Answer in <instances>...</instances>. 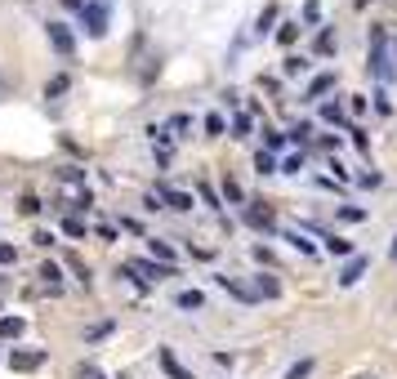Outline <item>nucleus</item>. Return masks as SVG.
<instances>
[{
  "instance_id": "1",
  "label": "nucleus",
  "mask_w": 397,
  "mask_h": 379,
  "mask_svg": "<svg viewBox=\"0 0 397 379\" xmlns=\"http://www.w3.org/2000/svg\"><path fill=\"white\" fill-rule=\"evenodd\" d=\"M370 71H375V81H393V58H389V32L384 27H370Z\"/></svg>"
},
{
  "instance_id": "2",
  "label": "nucleus",
  "mask_w": 397,
  "mask_h": 379,
  "mask_svg": "<svg viewBox=\"0 0 397 379\" xmlns=\"http://www.w3.org/2000/svg\"><path fill=\"white\" fill-rule=\"evenodd\" d=\"M9 366L14 371H36V366H45V348H14L9 352Z\"/></svg>"
},
{
  "instance_id": "3",
  "label": "nucleus",
  "mask_w": 397,
  "mask_h": 379,
  "mask_svg": "<svg viewBox=\"0 0 397 379\" xmlns=\"http://www.w3.org/2000/svg\"><path fill=\"white\" fill-rule=\"evenodd\" d=\"M81 14H85V27H90V36H103V32H107V5H99V0H94V5H85V9H81Z\"/></svg>"
},
{
  "instance_id": "4",
  "label": "nucleus",
  "mask_w": 397,
  "mask_h": 379,
  "mask_svg": "<svg viewBox=\"0 0 397 379\" xmlns=\"http://www.w3.org/2000/svg\"><path fill=\"white\" fill-rule=\"evenodd\" d=\"M366 268H370V259H366V254H353V259H348V268L340 273V286H357V281L366 277Z\"/></svg>"
},
{
  "instance_id": "5",
  "label": "nucleus",
  "mask_w": 397,
  "mask_h": 379,
  "mask_svg": "<svg viewBox=\"0 0 397 379\" xmlns=\"http://www.w3.org/2000/svg\"><path fill=\"white\" fill-rule=\"evenodd\" d=\"M156 357H161V371H165V375H170V379H197V375H192V371H188V366H183V361H179V357H174V352H170V348H161V352H156Z\"/></svg>"
},
{
  "instance_id": "6",
  "label": "nucleus",
  "mask_w": 397,
  "mask_h": 379,
  "mask_svg": "<svg viewBox=\"0 0 397 379\" xmlns=\"http://www.w3.org/2000/svg\"><path fill=\"white\" fill-rule=\"evenodd\" d=\"M50 41H54L58 54H76V36H71L63 22H50Z\"/></svg>"
},
{
  "instance_id": "7",
  "label": "nucleus",
  "mask_w": 397,
  "mask_h": 379,
  "mask_svg": "<svg viewBox=\"0 0 397 379\" xmlns=\"http://www.w3.org/2000/svg\"><path fill=\"white\" fill-rule=\"evenodd\" d=\"M156 197H161L165 205H170V210H192V192H179V188H156Z\"/></svg>"
},
{
  "instance_id": "8",
  "label": "nucleus",
  "mask_w": 397,
  "mask_h": 379,
  "mask_svg": "<svg viewBox=\"0 0 397 379\" xmlns=\"http://www.w3.org/2000/svg\"><path fill=\"white\" fill-rule=\"evenodd\" d=\"M246 223H250V228H263V232H268V228H272V210H268L263 201L246 205Z\"/></svg>"
},
{
  "instance_id": "9",
  "label": "nucleus",
  "mask_w": 397,
  "mask_h": 379,
  "mask_svg": "<svg viewBox=\"0 0 397 379\" xmlns=\"http://www.w3.org/2000/svg\"><path fill=\"white\" fill-rule=\"evenodd\" d=\"M277 295H281V281L268 277V273H259L255 277V299H277Z\"/></svg>"
},
{
  "instance_id": "10",
  "label": "nucleus",
  "mask_w": 397,
  "mask_h": 379,
  "mask_svg": "<svg viewBox=\"0 0 397 379\" xmlns=\"http://www.w3.org/2000/svg\"><path fill=\"white\" fill-rule=\"evenodd\" d=\"M214 281H219V286H223L232 299H242V303H255V290H250V286H242V281H232V277H214Z\"/></svg>"
},
{
  "instance_id": "11",
  "label": "nucleus",
  "mask_w": 397,
  "mask_h": 379,
  "mask_svg": "<svg viewBox=\"0 0 397 379\" xmlns=\"http://www.w3.org/2000/svg\"><path fill=\"white\" fill-rule=\"evenodd\" d=\"M148 250H152V259H156V263H165V268H174V246H170V241H161V237H152V241H148Z\"/></svg>"
},
{
  "instance_id": "12",
  "label": "nucleus",
  "mask_w": 397,
  "mask_h": 379,
  "mask_svg": "<svg viewBox=\"0 0 397 379\" xmlns=\"http://www.w3.org/2000/svg\"><path fill=\"white\" fill-rule=\"evenodd\" d=\"M22 330H27V322H22V317H5V322H0V339H18Z\"/></svg>"
},
{
  "instance_id": "13",
  "label": "nucleus",
  "mask_w": 397,
  "mask_h": 379,
  "mask_svg": "<svg viewBox=\"0 0 397 379\" xmlns=\"http://www.w3.org/2000/svg\"><path fill=\"white\" fill-rule=\"evenodd\" d=\"M335 219H340V223H362L366 210H362V205H340V210H335Z\"/></svg>"
},
{
  "instance_id": "14",
  "label": "nucleus",
  "mask_w": 397,
  "mask_h": 379,
  "mask_svg": "<svg viewBox=\"0 0 397 379\" xmlns=\"http://www.w3.org/2000/svg\"><path fill=\"white\" fill-rule=\"evenodd\" d=\"M312 366H317L312 357H299V361H295V366H291V371H286L281 379H308V375H312Z\"/></svg>"
},
{
  "instance_id": "15",
  "label": "nucleus",
  "mask_w": 397,
  "mask_h": 379,
  "mask_svg": "<svg viewBox=\"0 0 397 379\" xmlns=\"http://www.w3.org/2000/svg\"><path fill=\"white\" fill-rule=\"evenodd\" d=\"M321 120H330V125H344V130H348V120H344V107H340V103H321Z\"/></svg>"
},
{
  "instance_id": "16",
  "label": "nucleus",
  "mask_w": 397,
  "mask_h": 379,
  "mask_svg": "<svg viewBox=\"0 0 397 379\" xmlns=\"http://www.w3.org/2000/svg\"><path fill=\"white\" fill-rule=\"evenodd\" d=\"M321 241H326L330 254H353V241H344V237H330V232H321Z\"/></svg>"
},
{
  "instance_id": "17",
  "label": "nucleus",
  "mask_w": 397,
  "mask_h": 379,
  "mask_svg": "<svg viewBox=\"0 0 397 379\" xmlns=\"http://www.w3.org/2000/svg\"><path fill=\"white\" fill-rule=\"evenodd\" d=\"M326 90H335V76H330V71H326V76H317V81L308 85V99H321Z\"/></svg>"
},
{
  "instance_id": "18",
  "label": "nucleus",
  "mask_w": 397,
  "mask_h": 379,
  "mask_svg": "<svg viewBox=\"0 0 397 379\" xmlns=\"http://www.w3.org/2000/svg\"><path fill=\"white\" fill-rule=\"evenodd\" d=\"M71 379H107V375H103V371H99L94 361H81L76 371H71Z\"/></svg>"
},
{
  "instance_id": "19",
  "label": "nucleus",
  "mask_w": 397,
  "mask_h": 379,
  "mask_svg": "<svg viewBox=\"0 0 397 379\" xmlns=\"http://www.w3.org/2000/svg\"><path fill=\"white\" fill-rule=\"evenodd\" d=\"M63 232H67L71 241H81V237H85V223H81L76 214H67V219H63Z\"/></svg>"
},
{
  "instance_id": "20",
  "label": "nucleus",
  "mask_w": 397,
  "mask_h": 379,
  "mask_svg": "<svg viewBox=\"0 0 397 379\" xmlns=\"http://www.w3.org/2000/svg\"><path fill=\"white\" fill-rule=\"evenodd\" d=\"M201 303H206L201 290H183V295H179V308H201Z\"/></svg>"
},
{
  "instance_id": "21",
  "label": "nucleus",
  "mask_w": 397,
  "mask_h": 379,
  "mask_svg": "<svg viewBox=\"0 0 397 379\" xmlns=\"http://www.w3.org/2000/svg\"><path fill=\"white\" fill-rule=\"evenodd\" d=\"M286 241H291V246H295L299 254H317V246H312V241H304L299 232H286Z\"/></svg>"
},
{
  "instance_id": "22",
  "label": "nucleus",
  "mask_w": 397,
  "mask_h": 379,
  "mask_svg": "<svg viewBox=\"0 0 397 379\" xmlns=\"http://www.w3.org/2000/svg\"><path fill=\"white\" fill-rule=\"evenodd\" d=\"M255 170H259V174H277V161H272V152H259V156H255Z\"/></svg>"
},
{
  "instance_id": "23",
  "label": "nucleus",
  "mask_w": 397,
  "mask_h": 379,
  "mask_svg": "<svg viewBox=\"0 0 397 379\" xmlns=\"http://www.w3.org/2000/svg\"><path fill=\"white\" fill-rule=\"evenodd\" d=\"M223 197L232 201V205H242L246 197H242V188H237V179H223Z\"/></svg>"
},
{
  "instance_id": "24",
  "label": "nucleus",
  "mask_w": 397,
  "mask_h": 379,
  "mask_svg": "<svg viewBox=\"0 0 397 379\" xmlns=\"http://www.w3.org/2000/svg\"><path fill=\"white\" fill-rule=\"evenodd\" d=\"M107 335H112V322H99V326H90V330H85L90 344H94V339H107Z\"/></svg>"
},
{
  "instance_id": "25",
  "label": "nucleus",
  "mask_w": 397,
  "mask_h": 379,
  "mask_svg": "<svg viewBox=\"0 0 397 379\" xmlns=\"http://www.w3.org/2000/svg\"><path fill=\"white\" fill-rule=\"evenodd\" d=\"M272 18H277V5H268V9H263V14H259V36H268V27H272Z\"/></svg>"
},
{
  "instance_id": "26",
  "label": "nucleus",
  "mask_w": 397,
  "mask_h": 379,
  "mask_svg": "<svg viewBox=\"0 0 397 379\" xmlns=\"http://www.w3.org/2000/svg\"><path fill=\"white\" fill-rule=\"evenodd\" d=\"M263 148H268V152H277V148H286V134H277V130H268V134H263Z\"/></svg>"
},
{
  "instance_id": "27",
  "label": "nucleus",
  "mask_w": 397,
  "mask_h": 379,
  "mask_svg": "<svg viewBox=\"0 0 397 379\" xmlns=\"http://www.w3.org/2000/svg\"><path fill=\"white\" fill-rule=\"evenodd\" d=\"M321 18V0H304V22H317Z\"/></svg>"
},
{
  "instance_id": "28",
  "label": "nucleus",
  "mask_w": 397,
  "mask_h": 379,
  "mask_svg": "<svg viewBox=\"0 0 397 379\" xmlns=\"http://www.w3.org/2000/svg\"><path fill=\"white\" fill-rule=\"evenodd\" d=\"M223 130H228V125H223V116H219V112H210V116H206V134H223Z\"/></svg>"
},
{
  "instance_id": "29",
  "label": "nucleus",
  "mask_w": 397,
  "mask_h": 379,
  "mask_svg": "<svg viewBox=\"0 0 397 379\" xmlns=\"http://www.w3.org/2000/svg\"><path fill=\"white\" fill-rule=\"evenodd\" d=\"M295 36H299V27H295V22H281V32H277V41H281V45H291Z\"/></svg>"
},
{
  "instance_id": "30",
  "label": "nucleus",
  "mask_w": 397,
  "mask_h": 379,
  "mask_svg": "<svg viewBox=\"0 0 397 379\" xmlns=\"http://www.w3.org/2000/svg\"><path fill=\"white\" fill-rule=\"evenodd\" d=\"M281 170H286V174H299V170H304V156H286Z\"/></svg>"
},
{
  "instance_id": "31",
  "label": "nucleus",
  "mask_w": 397,
  "mask_h": 379,
  "mask_svg": "<svg viewBox=\"0 0 397 379\" xmlns=\"http://www.w3.org/2000/svg\"><path fill=\"white\" fill-rule=\"evenodd\" d=\"M330 50H335V36L321 32V36H317V54H330Z\"/></svg>"
},
{
  "instance_id": "32",
  "label": "nucleus",
  "mask_w": 397,
  "mask_h": 379,
  "mask_svg": "<svg viewBox=\"0 0 397 379\" xmlns=\"http://www.w3.org/2000/svg\"><path fill=\"white\" fill-rule=\"evenodd\" d=\"M232 134H237V139H246V134H250V116H237L232 120Z\"/></svg>"
},
{
  "instance_id": "33",
  "label": "nucleus",
  "mask_w": 397,
  "mask_h": 379,
  "mask_svg": "<svg viewBox=\"0 0 397 379\" xmlns=\"http://www.w3.org/2000/svg\"><path fill=\"white\" fill-rule=\"evenodd\" d=\"M308 134H312V125H308V120H299V125L291 130V139H295V143H304V139H308Z\"/></svg>"
},
{
  "instance_id": "34",
  "label": "nucleus",
  "mask_w": 397,
  "mask_h": 379,
  "mask_svg": "<svg viewBox=\"0 0 397 379\" xmlns=\"http://www.w3.org/2000/svg\"><path fill=\"white\" fill-rule=\"evenodd\" d=\"M63 90H67V76H54V81H50V90H45V94H50V99H58Z\"/></svg>"
},
{
  "instance_id": "35",
  "label": "nucleus",
  "mask_w": 397,
  "mask_h": 379,
  "mask_svg": "<svg viewBox=\"0 0 397 379\" xmlns=\"http://www.w3.org/2000/svg\"><path fill=\"white\" fill-rule=\"evenodd\" d=\"M165 130H174V134H183V130H188V116H183V112H179V116H170V125H165Z\"/></svg>"
},
{
  "instance_id": "36",
  "label": "nucleus",
  "mask_w": 397,
  "mask_h": 379,
  "mask_svg": "<svg viewBox=\"0 0 397 379\" xmlns=\"http://www.w3.org/2000/svg\"><path fill=\"white\" fill-rule=\"evenodd\" d=\"M304 71V58H286V76H299Z\"/></svg>"
},
{
  "instance_id": "37",
  "label": "nucleus",
  "mask_w": 397,
  "mask_h": 379,
  "mask_svg": "<svg viewBox=\"0 0 397 379\" xmlns=\"http://www.w3.org/2000/svg\"><path fill=\"white\" fill-rule=\"evenodd\" d=\"M14 259H18V250H14V246H0V263H5V268H9V263H14Z\"/></svg>"
},
{
  "instance_id": "38",
  "label": "nucleus",
  "mask_w": 397,
  "mask_h": 379,
  "mask_svg": "<svg viewBox=\"0 0 397 379\" xmlns=\"http://www.w3.org/2000/svg\"><path fill=\"white\" fill-rule=\"evenodd\" d=\"M18 210H22V214H36V210H41V201H36V197H22Z\"/></svg>"
},
{
  "instance_id": "39",
  "label": "nucleus",
  "mask_w": 397,
  "mask_h": 379,
  "mask_svg": "<svg viewBox=\"0 0 397 379\" xmlns=\"http://www.w3.org/2000/svg\"><path fill=\"white\" fill-rule=\"evenodd\" d=\"M63 5H67V9H85V0H63Z\"/></svg>"
},
{
  "instance_id": "40",
  "label": "nucleus",
  "mask_w": 397,
  "mask_h": 379,
  "mask_svg": "<svg viewBox=\"0 0 397 379\" xmlns=\"http://www.w3.org/2000/svg\"><path fill=\"white\" fill-rule=\"evenodd\" d=\"M389 259H393V263H397V237H393V250H389Z\"/></svg>"
},
{
  "instance_id": "41",
  "label": "nucleus",
  "mask_w": 397,
  "mask_h": 379,
  "mask_svg": "<svg viewBox=\"0 0 397 379\" xmlns=\"http://www.w3.org/2000/svg\"><path fill=\"white\" fill-rule=\"evenodd\" d=\"M393 71H397V63H393Z\"/></svg>"
}]
</instances>
